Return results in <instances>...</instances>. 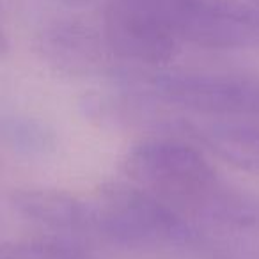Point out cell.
<instances>
[{
	"label": "cell",
	"mask_w": 259,
	"mask_h": 259,
	"mask_svg": "<svg viewBox=\"0 0 259 259\" xmlns=\"http://www.w3.org/2000/svg\"><path fill=\"white\" fill-rule=\"evenodd\" d=\"M89 226L121 245L188 243L195 233L169 202L141 187L110 183L89 204Z\"/></svg>",
	"instance_id": "cell-1"
},
{
	"label": "cell",
	"mask_w": 259,
	"mask_h": 259,
	"mask_svg": "<svg viewBox=\"0 0 259 259\" xmlns=\"http://www.w3.org/2000/svg\"><path fill=\"white\" fill-rule=\"evenodd\" d=\"M48 59L61 68L85 69L98 55V43L89 29L76 23H59L47 30L41 41Z\"/></svg>",
	"instance_id": "cell-7"
},
{
	"label": "cell",
	"mask_w": 259,
	"mask_h": 259,
	"mask_svg": "<svg viewBox=\"0 0 259 259\" xmlns=\"http://www.w3.org/2000/svg\"><path fill=\"white\" fill-rule=\"evenodd\" d=\"M156 96L209 115L259 117V76L219 73H163L153 78Z\"/></svg>",
	"instance_id": "cell-4"
},
{
	"label": "cell",
	"mask_w": 259,
	"mask_h": 259,
	"mask_svg": "<svg viewBox=\"0 0 259 259\" xmlns=\"http://www.w3.org/2000/svg\"><path fill=\"white\" fill-rule=\"evenodd\" d=\"M197 211L220 222L259 229V197L231 192L224 187L217 188Z\"/></svg>",
	"instance_id": "cell-8"
},
{
	"label": "cell",
	"mask_w": 259,
	"mask_h": 259,
	"mask_svg": "<svg viewBox=\"0 0 259 259\" xmlns=\"http://www.w3.org/2000/svg\"><path fill=\"white\" fill-rule=\"evenodd\" d=\"M11 204L25 219L52 229L73 231L89 226V204L55 188H20Z\"/></svg>",
	"instance_id": "cell-5"
},
{
	"label": "cell",
	"mask_w": 259,
	"mask_h": 259,
	"mask_svg": "<svg viewBox=\"0 0 259 259\" xmlns=\"http://www.w3.org/2000/svg\"><path fill=\"white\" fill-rule=\"evenodd\" d=\"M55 2H61V4L66 6H78V4H85L89 0H55Z\"/></svg>",
	"instance_id": "cell-10"
},
{
	"label": "cell",
	"mask_w": 259,
	"mask_h": 259,
	"mask_svg": "<svg viewBox=\"0 0 259 259\" xmlns=\"http://www.w3.org/2000/svg\"><path fill=\"white\" fill-rule=\"evenodd\" d=\"M6 50V39H4V34L0 32V54Z\"/></svg>",
	"instance_id": "cell-11"
},
{
	"label": "cell",
	"mask_w": 259,
	"mask_h": 259,
	"mask_svg": "<svg viewBox=\"0 0 259 259\" xmlns=\"http://www.w3.org/2000/svg\"><path fill=\"white\" fill-rule=\"evenodd\" d=\"M103 25L107 47L128 61L167 62L180 45L178 0H112Z\"/></svg>",
	"instance_id": "cell-3"
},
{
	"label": "cell",
	"mask_w": 259,
	"mask_h": 259,
	"mask_svg": "<svg viewBox=\"0 0 259 259\" xmlns=\"http://www.w3.org/2000/svg\"><path fill=\"white\" fill-rule=\"evenodd\" d=\"M0 259H80V250L62 240L4 241Z\"/></svg>",
	"instance_id": "cell-9"
},
{
	"label": "cell",
	"mask_w": 259,
	"mask_h": 259,
	"mask_svg": "<svg viewBox=\"0 0 259 259\" xmlns=\"http://www.w3.org/2000/svg\"><path fill=\"white\" fill-rule=\"evenodd\" d=\"M124 170L137 187L169 204H185L195 211L220 187L208 160L195 148L176 141L149 139L132 146Z\"/></svg>",
	"instance_id": "cell-2"
},
{
	"label": "cell",
	"mask_w": 259,
	"mask_h": 259,
	"mask_svg": "<svg viewBox=\"0 0 259 259\" xmlns=\"http://www.w3.org/2000/svg\"><path fill=\"white\" fill-rule=\"evenodd\" d=\"M195 132L220 158L240 169L259 172V126L211 124Z\"/></svg>",
	"instance_id": "cell-6"
}]
</instances>
